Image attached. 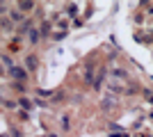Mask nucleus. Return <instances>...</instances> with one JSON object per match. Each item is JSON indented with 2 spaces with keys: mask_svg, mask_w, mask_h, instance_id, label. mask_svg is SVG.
<instances>
[{
  "mask_svg": "<svg viewBox=\"0 0 153 137\" xmlns=\"http://www.w3.org/2000/svg\"><path fill=\"white\" fill-rule=\"evenodd\" d=\"M25 66H27V69H32V71H34V69H37V57H34V55H30V57L25 59Z\"/></svg>",
  "mask_w": 153,
  "mask_h": 137,
  "instance_id": "nucleus-2",
  "label": "nucleus"
},
{
  "mask_svg": "<svg viewBox=\"0 0 153 137\" xmlns=\"http://www.w3.org/2000/svg\"><path fill=\"white\" fill-rule=\"evenodd\" d=\"M112 137H128V135H123V133H114Z\"/></svg>",
  "mask_w": 153,
  "mask_h": 137,
  "instance_id": "nucleus-7",
  "label": "nucleus"
},
{
  "mask_svg": "<svg viewBox=\"0 0 153 137\" xmlns=\"http://www.w3.org/2000/svg\"><path fill=\"white\" fill-rule=\"evenodd\" d=\"M12 21H23V14L21 12H12Z\"/></svg>",
  "mask_w": 153,
  "mask_h": 137,
  "instance_id": "nucleus-6",
  "label": "nucleus"
},
{
  "mask_svg": "<svg viewBox=\"0 0 153 137\" xmlns=\"http://www.w3.org/2000/svg\"><path fill=\"white\" fill-rule=\"evenodd\" d=\"M12 76L16 80H21V82H23V80L27 78V73H25V69H21V66H12Z\"/></svg>",
  "mask_w": 153,
  "mask_h": 137,
  "instance_id": "nucleus-1",
  "label": "nucleus"
},
{
  "mask_svg": "<svg viewBox=\"0 0 153 137\" xmlns=\"http://www.w3.org/2000/svg\"><path fill=\"white\" fill-rule=\"evenodd\" d=\"M30 41H32V44H37V41H39V32H37V30H30Z\"/></svg>",
  "mask_w": 153,
  "mask_h": 137,
  "instance_id": "nucleus-5",
  "label": "nucleus"
},
{
  "mask_svg": "<svg viewBox=\"0 0 153 137\" xmlns=\"http://www.w3.org/2000/svg\"><path fill=\"white\" fill-rule=\"evenodd\" d=\"M48 137H57V135H48Z\"/></svg>",
  "mask_w": 153,
  "mask_h": 137,
  "instance_id": "nucleus-10",
  "label": "nucleus"
},
{
  "mask_svg": "<svg viewBox=\"0 0 153 137\" xmlns=\"http://www.w3.org/2000/svg\"><path fill=\"white\" fill-rule=\"evenodd\" d=\"M0 12H2V14H5V7H0Z\"/></svg>",
  "mask_w": 153,
  "mask_h": 137,
  "instance_id": "nucleus-9",
  "label": "nucleus"
},
{
  "mask_svg": "<svg viewBox=\"0 0 153 137\" xmlns=\"http://www.w3.org/2000/svg\"><path fill=\"white\" fill-rule=\"evenodd\" d=\"M21 105H23V110H32V103L27 98H21Z\"/></svg>",
  "mask_w": 153,
  "mask_h": 137,
  "instance_id": "nucleus-4",
  "label": "nucleus"
},
{
  "mask_svg": "<svg viewBox=\"0 0 153 137\" xmlns=\"http://www.w3.org/2000/svg\"><path fill=\"white\" fill-rule=\"evenodd\" d=\"M21 12H30V9H32V7H34V5H32V2H21Z\"/></svg>",
  "mask_w": 153,
  "mask_h": 137,
  "instance_id": "nucleus-3",
  "label": "nucleus"
},
{
  "mask_svg": "<svg viewBox=\"0 0 153 137\" xmlns=\"http://www.w3.org/2000/svg\"><path fill=\"white\" fill-rule=\"evenodd\" d=\"M12 135H14V137H23V135H21V133H19V130H14V133H12Z\"/></svg>",
  "mask_w": 153,
  "mask_h": 137,
  "instance_id": "nucleus-8",
  "label": "nucleus"
}]
</instances>
